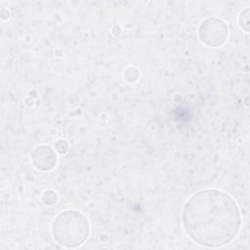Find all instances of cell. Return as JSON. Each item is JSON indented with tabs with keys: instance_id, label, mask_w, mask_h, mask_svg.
Listing matches in <instances>:
<instances>
[{
	"instance_id": "6da1fadb",
	"label": "cell",
	"mask_w": 250,
	"mask_h": 250,
	"mask_svg": "<svg viewBox=\"0 0 250 250\" xmlns=\"http://www.w3.org/2000/svg\"><path fill=\"white\" fill-rule=\"evenodd\" d=\"M183 224L188 236L206 247H221L238 233L241 216L234 200L217 189L200 190L184 206Z\"/></svg>"
},
{
	"instance_id": "7a4b0ae2",
	"label": "cell",
	"mask_w": 250,
	"mask_h": 250,
	"mask_svg": "<svg viewBox=\"0 0 250 250\" xmlns=\"http://www.w3.org/2000/svg\"><path fill=\"white\" fill-rule=\"evenodd\" d=\"M90 231L87 219L75 210H65L53 222L54 238L62 246L77 247L85 242Z\"/></svg>"
},
{
	"instance_id": "3957f363",
	"label": "cell",
	"mask_w": 250,
	"mask_h": 250,
	"mask_svg": "<svg viewBox=\"0 0 250 250\" xmlns=\"http://www.w3.org/2000/svg\"><path fill=\"white\" fill-rule=\"evenodd\" d=\"M199 37L208 46L221 45L228 38V26L221 20L207 19L199 27Z\"/></svg>"
},
{
	"instance_id": "277c9868",
	"label": "cell",
	"mask_w": 250,
	"mask_h": 250,
	"mask_svg": "<svg viewBox=\"0 0 250 250\" xmlns=\"http://www.w3.org/2000/svg\"><path fill=\"white\" fill-rule=\"evenodd\" d=\"M32 161L36 168L41 170L52 169L57 161L55 151L48 146H37L32 153Z\"/></svg>"
}]
</instances>
